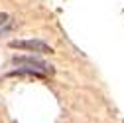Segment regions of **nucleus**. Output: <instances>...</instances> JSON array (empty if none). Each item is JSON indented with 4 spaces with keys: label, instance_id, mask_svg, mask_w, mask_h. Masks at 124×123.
Here are the masks:
<instances>
[{
    "label": "nucleus",
    "instance_id": "7ed1b4c3",
    "mask_svg": "<svg viewBox=\"0 0 124 123\" xmlns=\"http://www.w3.org/2000/svg\"><path fill=\"white\" fill-rule=\"evenodd\" d=\"M10 24H12V18L8 16L6 12H0V34L6 32V30L10 28Z\"/></svg>",
    "mask_w": 124,
    "mask_h": 123
},
{
    "label": "nucleus",
    "instance_id": "f257e3e1",
    "mask_svg": "<svg viewBox=\"0 0 124 123\" xmlns=\"http://www.w3.org/2000/svg\"><path fill=\"white\" fill-rule=\"evenodd\" d=\"M14 66H20V68H30V70H36V72H41L43 75L45 73H53V68L49 64H45L41 58H36V56H16L12 60Z\"/></svg>",
    "mask_w": 124,
    "mask_h": 123
},
{
    "label": "nucleus",
    "instance_id": "f03ea898",
    "mask_svg": "<svg viewBox=\"0 0 124 123\" xmlns=\"http://www.w3.org/2000/svg\"><path fill=\"white\" fill-rule=\"evenodd\" d=\"M10 48L14 50H26V52H38V54H51L53 48L43 40H12Z\"/></svg>",
    "mask_w": 124,
    "mask_h": 123
}]
</instances>
